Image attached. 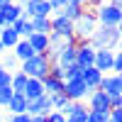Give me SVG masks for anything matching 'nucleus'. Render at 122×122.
Masks as SVG:
<instances>
[{
    "instance_id": "1",
    "label": "nucleus",
    "mask_w": 122,
    "mask_h": 122,
    "mask_svg": "<svg viewBox=\"0 0 122 122\" xmlns=\"http://www.w3.org/2000/svg\"><path fill=\"white\" fill-rule=\"evenodd\" d=\"M120 32L122 29L120 27H98L93 37L88 39V44L95 49H112V51H117V46H120Z\"/></svg>"
},
{
    "instance_id": "2",
    "label": "nucleus",
    "mask_w": 122,
    "mask_h": 122,
    "mask_svg": "<svg viewBox=\"0 0 122 122\" xmlns=\"http://www.w3.org/2000/svg\"><path fill=\"white\" fill-rule=\"evenodd\" d=\"M49 68H51V61H49L46 54H34L32 59H27L20 64V71L27 76V78H46L49 76Z\"/></svg>"
},
{
    "instance_id": "3",
    "label": "nucleus",
    "mask_w": 122,
    "mask_h": 122,
    "mask_svg": "<svg viewBox=\"0 0 122 122\" xmlns=\"http://www.w3.org/2000/svg\"><path fill=\"white\" fill-rule=\"evenodd\" d=\"M98 29V22H95V12L93 10H83V12H81L76 20H73V37L76 39H88L93 37V32Z\"/></svg>"
},
{
    "instance_id": "4",
    "label": "nucleus",
    "mask_w": 122,
    "mask_h": 122,
    "mask_svg": "<svg viewBox=\"0 0 122 122\" xmlns=\"http://www.w3.org/2000/svg\"><path fill=\"white\" fill-rule=\"evenodd\" d=\"M93 12H95L98 27H120L122 22V7H115L110 3H100Z\"/></svg>"
},
{
    "instance_id": "5",
    "label": "nucleus",
    "mask_w": 122,
    "mask_h": 122,
    "mask_svg": "<svg viewBox=\"0 0 122 122\" xmlns=\"http://www.w3.org/2000/svg\"><path fill=\"white\" fill-rule=\"evenodd\" d=\"M93 93L81 78L76 81H64V95L71 100V103H83V100H88V95Z\"/></svg>"
},
{
    "instance_id": "6",
    "label": "nucleus",
    "mask_w": 122,
    "mask_h": 122,
    "mask_svg": "<svg viewBox=\"0 0 122 122\" xmlns=\"http://www.w3.org/2000/svg\"><path fill=\"white\" fill-rule=\"evenodd\" d=\"M76 44H78V39H76V37L66 39V44L61 46V51L56 54L54 64H59L61 68H68V66H73V64H76Z\"/></svg>"
},
{
    "instance_id": "7",
    "label": "nucleus",
    "mask_w": 122,
    "mask_h": 122,
    "mask_svg": "<svg viewBox=\"0 0 122 122\" xmlns=\"http://www.w3.org/2000/svg\"><path fill=\"white\" fill-rule=\"evenodd\" d=\"M93 59H95V49L86 39H78V44H76V66L88 68V66H93Z\"/></svg>"
},
{
    "instance_id": "8",
    "label": "nucleus",
    "mask_w": 122,
    "mask_h": 122,
    "mask_svg": "<svg viewBox=\"0 0 122 122\" xmlns=\"http://www.w3.org/2000/svg\"><path fill=\"white\" fill-rule=\"evenodd\" d=\"M49 20H51V32H54V34L64 37V39H71V37H73V22H71L68 17H64L61 12H54Z\"/></svg>"
},
{
    "instance_id": "9",
    "label": "nucleus",
    "mask_w": 122,
    "mask_h": 122,
    "mask_svg": "<svg viewBox=\"0 0 122 122\" xmlns=\"http://www.w3.org/2000/svg\"><path fill=\"white\" fill-rule=\"evenodd\" d=\"M98 90H103L110 98H117V95H122V78L117 73H110V76L105 73L103 81H100V86H98Z\"/></svg>"
},
{
    "instance_id": "10",
    "label": "nucleus",
    "mask_w": 122,
    "mask_h": 122,
    "mask_svg": "<svg viewBox=\"0 0 122 122\" xmlns=\"http://www.w3.org/2000/svg\"><path fill=\"white\" fill-rule=\"evenodd\" d=\"M49 112H51V98H49L46 93L27 103V115H29V117H37V115H49Z\"/></svg>"
},
{
    "instance_id": "11",
    "label": "nucleus",
    "mask_w": 122,
    "mask_h": 122,
    "mask_svg": "<svg viewBox=\"0 0 122 122\" xmlns=\"http://www.w3.org/2000/svg\"><path fill=\"white\" fill-rule=\"evenodd\" d=\"M112 59H115V51L112 49H98L95 51V59H93V68L100 71L105 76V71H112Z\"/></svg>"
},
{
    "instance_id": "12",
    "label": "nucleus",
    "mask_w": 122,
    "mask_h": 122,
    "mask_svg": "<svg viewBox=\"0 0 122 122\" xmlns=\"http://www.w3.org/2000/svg\"><path fill=\"white\" fill-rule=\"evenodd\" d=\"M61 112H64L66 120H71V122H86L88 120V107L83 103H66V107L61 110Z\"/></svg>"
},
{
    "instance_id": "13",
    "label": "nucleus",
    "mask_w": 122,
    "mask_h": 122,
    "mask_svg": "<svg viewBox=\"0 0 122 122\" xmlns=\"http://www.w3.org/2000/svg\"><path fill=\"white\" fill-rule=\"evenodd\" d=\"M88 110H103L110 112V95H105L103 90H93L88 95Z\"/></svg>"
},
{
    "instance_id": "14",
    "label": "nucleus",
    "mask_w": 122,
    "mask_h": 122,
    "mask_svg": "<svg viewBox=\"0 0 122 122\" xmlns=\"http://www.w3.org/2000/svg\"><path fill=\"white\" fill-rule=\"evenodd\" d=\"M78 78L83 81V83L90 88V90H98V86H100V81H103V73L100 71H95L93 66H88V68H81V73H78Z\"/></svg>"
},
{
    "instance_id": "15",
    "label": "nucleus",
    "mask_w": 122,
    "mask_h": 122,
    "mask_svg": "<svg viewBox=\"0 0 122 122\" xmlns=\"http://www.w3.org/2000/svg\"><path fill=\"white\" fill-rule=\"evenodd\" d=\"M0 17H3V25L5 27H12L15 20L22 17V7H20L17 3H10V5H5L3 10H0Z\"/></svg>"
},
{
    "instance_id": "16",
    "label": "nucleus",
    "mask_w": 122,
    "mask_h": 122,
    "mask_svg": "<svg viewBox=\"0 0 122 122\" xmlns=\"http://www.w3.org/2000/svg\"><path fill=\"white\" fill-rule=\"evenodd\" d=\"M22 95H25L27 103H29V100H34V98H39V95H44L42 81H39V78H27V86H25V90H22Z\"/></svg>"
},
{
    "instance_id": "17",
    "label": "nucleus",
    "mask_w": 122,
    "mask_h": 122,
    "mask_svg": "<svg viewBox=\"0 0 122 122\" xmlns=\"http://www.w3.org/2000/svg\"><path fill=\"white\" fill-rule=\"evenodd\" d=\"M17 42H20V37H17V32L12 27H3V29H0V44H3V49L12 51Z\"/></svg>"
},
{
    "instance_id": "18",
    "label": "nucleus",
    "mask_w": 122,
    "mask_h": 122,
    "mask_svg": "<svg viewBox=\"0 0 122 122\" xmlns=\"http://www.w3.org/2000/svg\"><path fill=\"white\" fill-rule=\"evenodd\" d=\"M12 29L17 32V37H20V39H29V37L34 34V32H32V22H29V17H25V15L12 22Z\"/></svg>"
},
{
    "instance_id": "19",
    "label": "nucleus",
    "mask_w": 122,
    "mask_h": 122,
    "mask_svg": "<svg viewBox=\"0 0 122 122\" xmlns=\"http://www.w3.org/2000/svg\"><path fill=\"white\" fill-rule=\"evenodd\" d=\"M34 54H46L49 51V34H32L27 39Z\"/></svg>"
},
{
    "instance_id": "20",
    "label": "nucleus",
    "mask_w": 122,
    "mask_h": 122,
    "mask_svg": "<svg viewBox=\"0 0 122 122\" xmlns=\"http://www.w3.org/2000/svg\"><path fill=\"white\" fill-rule=\"evenodd\" d=\"M12 56L20 61V64L34 56V51H32V46H29V42H27V39H20V42L15 44V49H12Z\"/></svg>"
},
{
    "instance_id": "21",
    "label": "nucleus",
    "mask_w": 122,
    "mask_h": 122,
    "mask_svg": "<svg viewBox=\"0 0 122 122\" xmlns=\"http://www.w3.org/2000/svg\"><path fill=\"white\" fill-rule=\"evenodd\" d=\"M7 110H10V115H22V112H27V100H25V95L12 93V98H10V103H7Z\"/></svg>"
},
{
    "instance_id": "22",
    "label": "nucleus",
    "mask_w": 122,
    "mask_h": 122,
    "mask_svg": "<svg viewBox=\"0 0 122 122\" xmlns=\"http://www.w3.org/2000/svg\"><path fill=\"white\" fill-rule=\"evenodd\" d=\"M32 32L34 34H51V20L49 17H32Z\"/></svg>"
},
{
    "instance_id": "23",
    "label": "nucleus",
    "mask_w": 122,
    "mask_h": 122,
    "mask_svg": "<svg viewBox=\"0 0 122 122\" xmlns=\"http://www.w3.org/2000/svg\"><path fill=\"white\" fill-rule=\"evenodd\" d=\"M42 86H44V93H46V95L64 93V81H56V78H51V76L42 78Z\"/></svg>"
},
{
    "instance_id": "24",
    "label": "nucleus",
    "mask_w": 122,
    "mask_h": 122,
    "mask_svg": "<svg viewBox=\"0 0 122 122\" xmlns=\"http://www.w3.org/2000/svg\"><path fill=\"white\" fill-rule=\"evenodd\" d=\"M0 68L10 71V73H15V71H20V61L12 56V51H3L0 54Z\"/></svg>"
},
{
    "instance_id": "25",
    "label": "nucleus",
    "mask_w": 122,
    "mask_h": 122,
    "mask_svg": "<svg viewBox=\"0 0 122 122\" xmlns=\"http://www.w3.org/2000/svg\"><path fill=\"white\" fill-rule=\"evenodd\" d=\"M25 86H27V76L22 73V71H15V73H12V78H10V90H12V93H20V95H22Z\"/></svg>"
},
{
    "instance_id": "26",
    "label": "nucleus",
    "mask_w": 122,
    "mask_h": 122,
    "mask_svg": "<svg viewBox=\"0 0 122 122\" xmlns=\"http://www.w3.org/2000/svg\"><path fill=\"white\" fill-rule=\"evenodd\" d=\"M83 10H86V7H83V5H78V3H66V5H64V10H61V15L68 17L71 22H73V20H76L81 12H83Z\"/></svg>"
},
{
    "instance_id": "27",
    "label": "nucleus",
    "mask_w": 122,
    "mask_h": 122,
    "mask_svg": "<svg viewBox=\"0 0 122 122\" xmlns=\"http://www.w3.org/2000/svg\"><path fill=\"white\" fill-rule=\"evenodd\" d=\"M49 98H51V110H59V112L66 107V103H71L64 93H56V95H49Z\"/></svg>"
},
{
    "instance_id": "28",
    "label": "nucleus",
    "mask_w": 122,
    "mask_h": 122,
    "mask_svg": "<svg viewBox=\"0 0 122 122\" xmlns=\"http://www.w3.org/2000/svg\"><path fill=\"white\" fill-rule=\"evenodd\" d=\"M86 122H107V112H103V110H88Z\"/></svg>"
},
{
    "instance_id": "29",
    "label": "nucleus",
    "mask_w": 122,
    "mask_h": 122,
    "mask_svg": "<svg viewBox=\"0 0 122 122\" xmlns=\"http://www.w3.org/2000/svg\"><path fill=\"white\" fill-rule=\"evenodd\" d=\"M10 98H12V90H10V88H0V110H5V107H7Z\"/></svg>"
},
{
    "instance_id": "30",
    "label": "nucleus",
    "mask_w": 122,
    "mask_h": 122,
    "mask_svg": "<svg viewBox=\"0 0 122 122\" xmlns=\"http://www.w3.org/2000/svg\"><path fill=\"white\" fill-rule=\"evenodd\" d=\"M46 122H66V115L59 112V110H51V112L46 115Z\"/></svg>"
},
{
    "instance_id": "31",
    "label": "nucleus",
    "mask_w": 122,
    "mask_h": 122,
    "mask_svg": "<svg viewBox=\"0 0 122 122\" xmlns=\"http://www.w3.org/2000/svg\"><path fill=\"white\" fill-rule=\"evenodd\" d=\"M10 78H12V73L0 68V88H10Z\"/></svg>"
},
{
    "instance_id": "32",
    "label": "nucleus",
    "mask_w": 122,
    "mask_h": 122,
    "mask_svg": "<svg viewBox=\"0 0 122 122\" xmlns=\"http://www.w3.org/2000/svg\"><path fill=\"white\" fill-rule=\"evenodd\" d=\"M107 122H122V107H115L107 112Z\"/></svg>"
},
{
    "instance_id": "33",
    "label": "nucleus",
    "mask_w": 122,
    "mask_h": 122,
    "mask_svg": "<svg viewBox=\"0 0 122 122\" xmlns=\"http://www.w3.org/2000/svg\"><path fill=\"white\" fill-rule=\"evenodd\" d=\"M120 71H122V54H120V51H115V59H112V73H117V76H120Z\"/></svg>"
},
{
    "instance_id": "34",
    "label": "nucleus",
    "mask_w": 122,
    "mask_h": 122,
    "mask_svg": "<svg viewBox=\"0 0 122 122\" xmlns=\"http://www.w3.org/2000/svg\"><path fill=\"white\" fill-rule=\"evenodd\" d=\"M49 5H51V15H54V12H61V10H64L66 0H49Z\"/></svg>"
},
{
    "instance_id": "35",
    "label": "nucleus",
    "mask_w": 122,
    "mask_h": 122,
    "mask_svg": "<svg viewBox=\"0 0 122 122\" xmlns=\"http://www.w3.org/2000/svg\"><path fill=\"white\" fill-rule=\"evenodd\" d=\"M7 122H32V117H29L27 112H22V115H10Z\"/></svg>"
},
{
    "instance_id": "36",
    "label": "nucleus",
    "mask_w": 122,
    "mask_h": 122,
    "mask_svg": "<svg viewBox=\"0 0 122 122\" xmlns=\"http://www.w3.org/2000/svg\"><path fill=\"white\" fill-rule=\"evenodd\" d=\"M10 3H15V0H0V10H3L5 5H10Z\"/></svg>"
},
{
    "instance_id": "37",
    "label": "nucleus",
    "mask_w": 122,
    "mask_h": 122,
    "mask_svg": "<svg viewBox=\"0 0 122 122\" xmlns=\"http://www.w3.org/2000/svg\"><path fill=\"white\" fill-rule=\"evenodd\" d=\"M100 3H105V0H88V5H95V7H98Z\"/></svg>"
},
{
    "instance_id": "38",
    "label": "nucleus",
    "mask_w": 122,
    "mask_h": 122,
    "mask_svg": "<svg viewBox=\"0 0 122 122\" xmlns=\"http://www.w3.org/2000/svg\"><path fill=\"white\" fill-rule=\"evenodd\" d=\"M3 120H5V117H3V110H0V122H3Z\"/></svg>"
},
{
    "instance_id": "39",
    "label": "nucleus",
    "mask_w": 122,
    "mask_h": 122,
    "mask_svg": "<svg viewBox=\"0 0 122 122\" xmlns=\"http://www.w3.org/2000/svg\"><path fill=\"white\" fill-rule=\"evenodd\" d=\"M3 27H5V25H3V17H0V29H3Z\"/></svg>"
},
{
    "instance_id": "40",
    "label": "nucleus",
    "mask_w": 122,
    "mask_h": 122,
    "mask_svg": "<svg viewBox=\"0 0 122 122\" xmlns=\"http://www.w3.org/2000/svg\"><path fill=\"white\" fill-rule=\"evenodd\" d=\"M3 51H5V49H3V44H0V54H3Z\"/></svg>"
},
{
    "instance_id": "41",
    "label": "nucleus",
    "mask_w": 122,
    "mask_h": 122,
    "mask_svg": "<svg viewBox=\"0 0 122 122\" xmlns=\"http://www.w3.org/2000/svg\"><path fill=\"white\" fill-rule=\"evenodd\" d=\"M44 3H49V0H44Z\"/></svg>"
},
{
    "instance_id": "42",
    "label": "nucleus",
    "mask_w": 122,
    "mask_h": 122,
    "mask_svg": "<svg viewBox=\"0 0 122 122\" xmlns=\"http://www.w3.org/2000/svg\"><path fill=\"white\" fill-rule=\"evenodd\" d=\"M66 122H71V120H66Z\"/></svg>"
},
{
    "instance_id": "43",
    "label": "nucleus",
    "mask_w": 122,
    "mask_h": 122,
    "mask_svg": "<svg viewBox=\"0 0 122 122\" xmlns=\"http://www.w3.org/2000/svg\"><path fill=\"white\" fill-rule=\"evenodd\" d=\"M3 122H7V120H3Z\"/></svg>"
}]
</instances>
